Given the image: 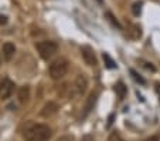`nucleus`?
Segmentation results:
<instances>
[{"label":"nucleus","mask_w":160,"mask_h":141,"mask_svg":"<svg viewBox=\"0 0 160 141\" xmlns=\"http://www.w3.org/2000/svg\"><path fill=\"white\" fill-rule=\"evenodd\" d=\"M52 137V130L45 124L27 123L23 128V138L26 141H48Z\"/></svg>","instance_id":"f257e3e1"},{"label":"nucleus","mask_w":160,"mask_h":141,"mask_svg":"<svg viewBox=\"0 0 160 141\" xmlns=\"http://www.w3.org/2000/svg\"><path fill=\"white\" fill-rule=\"evenodd\" d=\"M55 141H72V137H71V135H62V137H60Z\"/></svg>","instance_id":"dca6fc26"},{"label":"nucleus","mask_w":160,"mask_h":141,"mask_svg":"<svg viewBox=\"0 0 160 141\" xmlns=\"http://www.w3.org/2000/svg\"><path fill=\"white\" fill-rule=\"evenodd\" d=\"M145 141H159V137H156V135H154V137H150V138H146Z\"/></svg>","instance_id":"6ab92c4d"},{"label":"nucleus","mask_w":160,"mask_h":141,"mask_svg":"<svg viewBox=\"0 0 160 141\" xmlns=\"http://www.w3.org/2000/svg\"><path fill=\"white\" fill-rule=\"evenodd\" d=\"M2 60H3V57H2V54H0V66H2Z\"/></svg>","instance_id":"412c9836"},{"label":"nucleus","mask_w":160,"mask_h":141,"mask_svg":"<svg viewBox=\"0 0 160 141\" xmlns=\"http://www.w3.org/2000/svg\"><path fill=\"white\" fill-rule=\"evenodd\" d=\"M14 83L9 79H3L0 83V98L2 100H7L12 97V94L14 93Z\"/></svg>","instance_id":"20e7f679"},{"label":"nucleus","mask_w":160,"mask_h":141,"mask_svg":"<svg viewBox=\"0 0 160 141\" xmlns=\"http://www.w3.org/2000/svg\"><path fill=\"white\" fill-rule=\"evenodd\" d=\"M156 91H157V94H159V97H160V83H156Z\"/></svg>","instance_id":"aec40b11"},{"label":"nucleus","mask_w":160,"mask_h":141,"mask_svg":"<svg viewBox=\"0 0 160 141\" xmlns=\"http://www.w3.org/2000/svg\"><path fill=\"white\" fill-rule=\"evenodd\" d=\"M6 23H7V17L0 14V24H6Z\"/></svg>","instance_id":"a211bd4d"},{"label":"nucleus","mask_w":160,"mask_h":141,"mask_svg":"<svg viewBox=\"0 0 160 141\" xmlns=\"http://www.w3.org/2000/svg\"><path fill=\"white\" fill-rule=\"evenodd\" d=\"M68 67H70V63H68V60L67 58H57V60H54V62L50 64V77H51L52 80H61L64 76L67 74V71H68Z\"/></svg>","instance_id":"f03ea898"},{"label":"nucleus","mask_w":160,"mask_h":141,"mask_svg":"<svg viewBox=\"0 0 160 141\" xmlns=\"http://www.w3.org/2000/svg\"><path fill=\"white\" fill-rule=\"evenodd\" d=\"M58 110V104H55L54 101H48L47 104L44 106V107L41 108V111H40V116L44 117V118H48V117L54 116L55 113H57Z\"/></svg>","instance_id":"0eeeda50"},{"label":"nucleus","mask_w":160,"mask_h":141,"mask_svg":"<svg viewBox=\"0 0 160 141\" xmlns=\"http://www.w3.org/2000/svg\"><path fill=\"white\" fill-rule=\"evenodd\" d=\"M130 74H132V76H133V79H135L136 81H139L140 84H145V83H146V81H145V79H142V77H140L139 74L136 73L135 70H130Z\"/></svg>","instance_id":"2eb2a0df"},{"label":"nucleus","mask_w":160,"mask_h":141,"mask_svg":"<svg viewBox=\"0 0 160 141\" xmlns=\"http://www.w3.org/2000/svg\"><path fill=\"white\" fill-rule=\"evenodd\" d=\"M103 62H105V64H106L108 68H115L116 67V63L112 60V57L108 54V53H103Z\"/></svg>","instance_id":"f8f14e48"},{"label":"nucleus","mask_w":160,"mask_h":141,"mask_svg":"<svg viewBox=\"0 0 160 141\" xmlns=\"http://www.w3.org/2000/svg\"><path fill=\"white\" fill-rule=\"evenodd\" d=\"M108 141H125V140L121 137V134H119L118 131H113V133H111V134H109Z\"/></svg>","instance_id":"ddd939ff"},{"label":"nucleus","mask_w":160,"mask_h":141,"mask_svg":"<svg viewBox=\"0 0 160 141\" xmlns=\"http://www.w3.org/2000/svg\"><path fill=\"white\" fill-rule=\"evenodd\" d=\"M0 83H2V79H0Z\"/></svg>","instance_id":"5701e85b"},{"label":"nucleus","mask_w":160,"mask_h":141,"mask_svg":"<svg viewBox=\"0 0 160 141\" xmlns=\"http://www.w3.org/2000/svg\"><path fill=\"white\" fill-rule=\"evenodd\" d=\"M98 2H99V3H101V2H102V0H98Z\"/></svg>","instance_id":"4be33fe9"},{"label":"nucleus","mask_w":160,"mask_h":141,"mask_svg":"<svg viewBox=\"0 0 160 141\" xmlns=\"http://www.w3.org/2000/svg\"><path fill=\"white\" fill-rule=\"evenodd\" d=\"M17 98H18V101H20V104H27L28 98H30V87L28 86L20 87L17 93Z\"/></svg>","instance_id":"9d476101"},{"label":"nucleus","mask_w":160,"mask_h":141,"mask_svg":"<svg viewBox=\"0 0 160 141\" xmlns=\"http://www.w3.org/2000/svg\"><path fill=\"white\" fill-rule=\"evenodd\" d=\"M115 93L118 94V97L121 98V100H123L125 98V95H126V93H128V89H126V86H125L122 81H119V83H116V86H115Z\"/></svg>","instance_id":"9b49d317"},{"label":"nucleus","mask_w":160,"mask_h":141,"mask_svg":"<svg viewBox=\"0 0 160 141\" xmlns=\"http://www.w3.org/2000/svg\"><path fill=\"white\" fill-rule=\"evenodd\" d=\"M81 54H82L84 62L87 63L88 66H97L98 62H97V57H95V53L89 46H82L81 47Z\"/></svg>","instance_id":"39448f33"},{"label":"nucleus","mask_w":160,"mask_h":141,"mask_svg":"<svg viewBox=\"0 0 160 141\" xmlns=\"http://www.w3.org/2000/svg\"><path fill=\"white\" fill-rule=\"evenodd\" d=\"M142 6H143L142 2H138V3L133 4V9H132L133 14H135V16H139V14H140V12H142Z\"/></svg>","instance_id":"4468645a"},{"label":"nucleus","mask_w":160,"mask_h":141,"mask_svg":"<svg viewBox=\"0 0 160 141\" xmlns=\"http://www.w3.org/2000/svg\"><path fill=\"white\" fill-rule=\"evenodd\" d=\"M87 87H88V81H87V79H85V76H82V74L77 76L75 81H74V90H75V94L77 95L84 94L85 90H87Z\"/></svg>","instance_id":"423d86ee"},{"label":"nucleus","mask_w":160,"mask_h":141,"mask_svg":"<svg viewBox=\"0 0 160 141\" xmlns=\"http://www.w3.org/2000/svg\"><path fill=\"white\" fill-rule=\"evenodd\" d=\"M2 53H3L4 60L10 62V60L13 58V56H14V53H16V46L13 43H10V41H7V43H4L3 47H2Z\"/></svg>","instance_id":"6e6552de"},{"label":"nucleus","mask_w":160,"mask_h":141,"mask_svg":"<svg viewBox=\"0 0 160 141\" xmlns=\"http://www.w3.org/2000/svg\"><path fill=\"white\" fill-rule=\"evenodd\" d=\"M97 98H98V93H91L89 97L87 98V103H85V107H84V117H87L91 111L94 110V106L97 103Z\"/></svg>","instance_id":"1a4fd4ad"},{"label":"nucleus","mask_w":160,"mask_h":141,"mask_svg":"<svg viewBox=\"0 0 160 141\" xmlns=\"http://www.w3.org/2000/svg\"><path fill=\"white\" fill-rule=\"evenodd\" d=\"M36 49L38 52L40 57L42 60H50L52 56L57 53L58 46L55 41H51V40H44V41H38L36 44Z\"/></svg>","instance_id":"7ed1b4c3"},{"label":"nucleus","mask_w":160,"mask_h":141,"mask_svg":"<svg viewBox=\"0 0 160 141\" xmlns=\"http://www.w3.org/2000/svg\"><path fill=\"white\" fill-rule=\"evenodd\" d=\"M143 66H145L148 70H150V71H156V67H154V66H152V63H143Z\"/></svg>","instance_id":"f3484780"}]
</instances>
